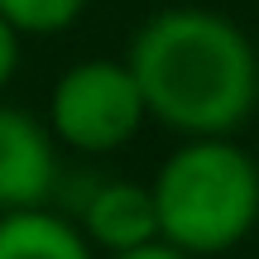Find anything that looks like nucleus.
Masks as SVG:
<instances>
[{
	"mask_svg": "<svg viewBox=\"0 0 259 259\" xmlns=\"http://www.w3.org/2000/svg\"><path fill=\"white\" fill-rule=\"evenodd\" d=\"M125 67L149 120L183 139H231L259 106V53L235 19L173 5L139 24Z\"/></svg>",
	"mask_w": 259,
	"mask_h": 259,
	"instance_id": "f257e3e1",
	"label": "nucleus"
},
{
	"mask_svg": "<svg viewBox=\"0 0 259 259\" xmlns=\"http://www.w3.org/2000/svg\"><path fill=\"white\" fill-rule=\"evenodd\" d=\"M254 168H259V154H254Z\"/></svg>",
	"mask_w": 259,
	"mask_h": 259,
	"instance_id": "9d476101",
	"label": "nucleus"
},
{
	"mask_svg": "<svg viewBox=\"0 0 259 259\" xmlns=\"http://www.w3.org/2000/svg\"><path fill=\"white\" fill-rule=\"evenodd\" d=\"M58 187V144L53 130L24 111L0 106V216L48 206Z\"/></svg>",
	"mask_w": 259,
	"mask_h": 259,
	"instance_id": "20e7f679",
	"label": "nucleus"
},
{
	"mask_svg": "<svg viewBox=\"0 0 259 259\" xmlns=\"http://www.w3.org/2000/svg\"><path fill=\"white\" fill-rule=\"evenodd\" d=\"M15 67H19V34L0 19V92L10 87V77H15Z\"/></svg>",
	"mask_w": 259,
	"mask_h": 259,
	"instance_id": "6e6552de",
	"label": "nucleus"
},
{
	"mask_svg": "<svg viewBox=\"0 0 259 259\" xmlns=\"http://www.w3.org/2000/svg\"><path fill=\"white\" fill-rule=\"evenodd\" d=\"M106 259H187V254H183V250H173L168 240H149V245H135V250L106 254Z\"/></svg>",
	"mask_w": 259,
	"mask_h": 259,
	"instance_id": "1a4fd4ad",
	"label": "nucleus"
},
{
	"mask_svg": "<svg viewBox=\"0 0 259 259\" xmlns=\"http://www.w3.org/2000/svg\"><path fill=\"white\" fill-rule=\"evenodd\" d=\"M144 120L149 111L135 72L111 58L72 63L48 92V130L58 144L77 149V154H111V149L130 144Z\"/></svg>",
	"mask_w": 259,
	"mask_h": 259,
	"instance_id": "7ed1b4c3",
	"label": "nucleus"
},
{
	"mask_svg": "<svg viewBox=\"0 0 259 259\" xmlns=\"http://www.w3.org/2000/svg\"><path fill=\"white\" fill-rule=\"evenodd\" d=\"M77 231L87 240H96L106 254L135 250V245L158 240V216H154V192L144 183H130V178H111V183H96L82 197V226Z\"/></svg>",
	"mask_w": 259,
	"mask_h": 259,
	"instance_id": "39448f33",
	"label": "nucleus"
},
{
	"mask_svg": "<svg viewBox=\"0 0 259 259\" xmlns=\"http://www.w3.org/2000/svg\"><path fill=\"white\" fill-rule=\"evenodd\" d=\"M0 259H92V240L48 206L5 211L0 216Z\"/></svg>",
	"mask_w": 259,
	"mask_h": 259,
	"instance_id": "423d86ee",
	"label": "nucleus"
},
{
	"mask_svg": "<svg viewBox=\"0 0 259 259\" xmlns=\"http://www.w3.org/2000/svg\"><path fill=\"white\" fill-rule=\"evenodd\" d=\"M87 0H0V19L15 34H63L82 19Z\"/></svg>",
	"mask_w": 259,
	"mask_h": 259,
	"instance_id": "0eeeda50",
	"label": "nucleus"
},
{
	"mask_svg": "<svg viewBox=\"0 0 259 259\" xmlns=\"http://www.w3.org/2000/svg\"><path fill=\"white\" fill-rule=\"evenodd\" d=\"M158 240L187 259L226 254L259 221V168L235 139H187L149 183Z\"/></svg>",
	"mask_w": 259,
	"mask_h": 259,
	"instance_id": "f03ea898",
	"label": "nucleus"
}]
</instances>
